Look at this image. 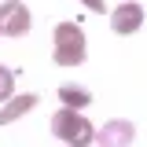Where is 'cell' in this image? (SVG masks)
<instances>
[{"mask_svg": "<svg viewBox=\"0 0 147 147\" xmlns=\"http://www.w3.org/2000/svg\"><path fill=\"white\" fill-rule=\"evenodd\" d=\"M55 48H52V59L59 63V66H81L85 63V30L77 26V22H59L55 26Z\"/></svg>", "mask_w": 147, "mask_h": 147, "instance_id": "1", "label": "cell"}, {"mask_svg": "<svg viewBox=\"0 0 147 147\" xmlns=\"http://www.w3.org/2000/svg\"><path fill=\"white\" fill-rule=\"evenodd\" d=\"M52 136L63 140V144H92L96 140V129L81 118V110L63 107V110L52 114Z\"/></svg>", "mask_w": 147, "mask_h": 147, "instance_id": "2", "label": "cell"}, {"mask_svg": "<svg viewBox=\"0 0 147 147\" xmlns=\"http://www.w3.org/2000/svg\"><path fill=\"white\" fill-rule=\"evenodd\" d=\"M30 26H33V15H30V7H26V4H18V0L0 4V30H4L7 37L30 33Z\"/></svg>", "mask_w": 147, "mask_h": 147, "instance_id": "3", "label": "cell"}, {"mask_svg": "<svg viewBox=\"0 0 147 147\" xmlns=\"http://www.w3.org/2000/svg\"><path fill=\"white\" fill-rule=\"evenodd\" d=\"M140 26H144V7H140V4L129 0V4H118V7H114V15H110V30H114L118 37L136 33Z\"/></svg>", "mask_w": 147, "mask_h": 147, "instance_id": "4", "label": "cell"}, {"mask_svg": "<svg viewBox=\"0 0 147 147\" xmlns=\"http://www.w3.org/2000/svg\"><path fill=\"white\" fill-rule=\"evenodd\" d=\"M132 136H136L132 121H107V125H103V132H96V144H103V147L132 144Z\"/></svg>", "mask_w": 147, "mask_h": 147, "instance_id": "5", "label": "cell"}, {"mask_svg": "<svg viewBox=\"0 0 147 147\" xmlns=\"http://www.w3.org/2000/svg\"><path fill=\"white\" fill-rule=\"evenodd\" d=\"M40 99H37L33 92H26V96H11L7 99V107H0V125H7V121H15V118H22L26 110H33Z\"/></svg>", "mask_w": 147, "mask_h": 147, "instance_id": "6", "label": "cell"}, {"mask_svg": "<svg viewBox=\"0 0 147 147\" xmlns=\"http://www.w3.org/2000/svg\"><path fill=\"white\" fill-rule=\"evenodd\" d=\"M59 99H63L66 107H74V110H85L92 103L88 88H81V85H59Z\"/></svg>", "mask_w": 147, "mask_h": 147, "instance_id": "7", "label": "cell"}, {"mask_svg": "<svg viewBox=\"0 0 147 147\" xmlns=\"http://www.w3.org/2000/svg\"><path fill=\"white\" fill-rule=\"evenodd\" d=\"M11 92H15V74L7 70V66H0V103H7Z\"/></svg>", "mask_w": 147, "mask_h": 147, "instance_id": "8", "label": "cell"}, {"mask_svg": "<svg viewBox=\"0 0 147 147\" xmlns=\"http://www.w3.org/2000/svg\"><path fill=\"white\" fill-rule=\"evenodd\" d=\"M81 4H88L92 11H103V0H81Z\"/></svg>", "mask_w": 147, "mask_h": 147, "instance_id": "9", "label": "cell"}, {"mask_svg": "<svg viewBox=\"0 0 147 147\" xmlns=\"http://www.w3.org/2000/svg\"><path fill=\"white\" fill-rule=\"evenodd\" d=\"M0 33H4V30H0Z\"/></svg>", "mask_w": 147, "mask_h": 147, "instance_id": "10", "label": "cell"}]
</instances>
